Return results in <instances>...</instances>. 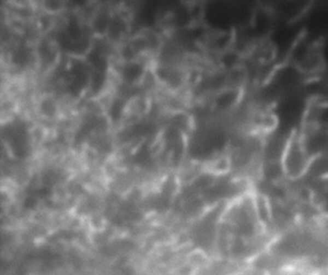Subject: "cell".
<instances>
[{
  "instance_id": "1",
  "label": "cell",
  "mask_w": 328,
  "mask_h": 275,
  "mask_svg": "<svg viewBox=\"0 0 328 275\" xmlns=\"http://www.w3.org/2000/svg\"><path fill=\"white\" fill-rule=\"evenodd\" d=\"M312 160L298 131L287 137L281 154L280 165L283 178L288 182L298 183L308 174Z\"/></svg>"
},
{
  "instance_id": "2",
  "label": "cell",
  "mask_w": 328,
  "mask_h": 275,
  "mask_svg": "<svg viewBox=\"0 0 328 275\" xmlns=\"http://www.w3.org/2000/svg\"><path fill=\"white\" fill-rule=\"evenodd\" d=\"M4 136L16 156L25 157L30 152V137L24 122L15 120L5 129Z\"/></svg>"
},
{
  "instance_id": "3",
  "label": "cell",
  "mask_w": 328,
  "mask_h": 275,
  "mask_svg": "<svg viewBox=\"0 0 328 275\" xmlns=\"http://www.w3.org/2000/svg\"><path fill=\"white\" fill-rule=\"evenodd\" d=\"M144 67L141 64L130 62L124 65L123 69V79L129 84H134L144 74Z\"/></svg>"
},
{
  "instance_id": "4",
  "label": "cell",
  "mask_w": 328,
  "mask_h": 275,
  "mask_svg": "<svg viewBox=\"0 0 328 275\" xmlns=\"http://www.w3.org/2000/svg\"><path fill=\"white\" fill-rule=\"evenodd\" d=\"M126 30V24L121 17L115 16L109 23L107 32L111 40H119Z\"/></svg>"
},
{
  "instance_id": "5",
  "label": "cell",
  "mask_w": 328,
  "mask_h": 275,
  "mask_svg": "<svg viewBox=\"0 0 328 275\" xmlns=\"http://www.w3.org/2000/svg\"><path fill=\"white\" fill-rule=\"evenodd\" d=\"M31 57L32 53L30 49L27 46L22 45L13 52L12 61L16 66L24 67L29 63Z\"/></svg>"
},
{
  "instance_id": "6",
  "label": "cell",
  "mask_w": 328,
  "mask_h": 275,
  "mask_svg": "<svg viewBox=\"0 0 328 275\" xmlns=\"http://www.w3.org/2000/svg\"><path fill=\"white\" fill-rule=\"evenodd\" d=\"M95 71L92 76V90L97 93L103 86L106 79V67H95Z\"/></svg>"
},
{
  "instance_id": "7",
  "label": "cell",
  "mask_w": 328,
  "mask_h": 275,
  "mask_svg": "<svg viewBox=\"0 0 328 275\" xmlns=\"http://www.w3.org/2000/svg\"><path fill=\"white\" fill-rule=\"evenodd\" d=\"M39 53H40L42 62L45 66L50 64L56 59V52L51 48V45L44 41L41 44L39 48Z\"/></svg>"
},
{
  "instance_id": "8",
  "label": "cell",
  "mask_w": 328,
  "mask_h": 275,
  "mask_svg": "<svg viewBox=\"0 0 328 275\" xmlns=\"http://www.w3.org/2000/svg\"><path fill=\"white\" fill-rule=\"evenodd\" d=\"M126 102L121 99H116L112 103L110 110H109V114L113 121H118L121 119L122 113Z\"/></svg>"
},
{
  "instance_id": "9",
  "label": "cell",
  "mask_w": 328,
  "mask_h": 275,
  "mask_svg": "<svg viewBox=\"0 0 328 275\" xmlns=\"http://www.w3.org/2000/svg\"><path fill=\"white\" fill-rule=\"evenodd\" d=\"M62 174L57 170L50 169L46 171L43 176V182L47 186H53L59 182Z\"/></svg>"
},
{
  "instance_id": "10",
  "label": "cell",
  "mask_w": 328,
  "mask_h": 275,
  "mask_svg": "<svg viewBox=\"0 0 328 275\" xmlns=\"http://www.w3.org/2000/svg\"><path fill=\"white\" fill-rule=\"evenodd\" d=\"M41 110L44 115L51 117L56 113V104L50 99H46L41 103Z\"/></svg>"
},
{
  "instance_id": "11",
  "label": "cell",
  "mask_w": 328,
  "mask_h": 275,
  "mask_svg": "<svg viewBox=\"0 0 328 275\" xmlns=\"http://www.w3.org/2000/svg\"><path fill=\"white\" fill-rule=\"evenodd\" d=\"M69 34L72 40H79L82 35V30L80 28L79 23L77 22V19L72 17L70 19L68 28Z\"/></svg>"
},
{
  "instance_id": "12",
  "label": "cell",
  "mask_w": 328,
  "mask_h": 275,
  "mask_svg": "<svg viewBox=\"0 0 328 275\" xmlns=\"http://www.w3.org/2000/svg\"><path fill=\"white\" fill-rule=\"evenodd\" d=\"M108 17L107 14L105 13H101L95 20V27L97 32L102 33L106 29H107L109 24Z\"/></svg>"
},
{
  "instance_id": "13",
  "label": "cell",
  "mask_w": 328,
  "mask_h": 275,
  "mask_svg": "<svg viewBox=\"0 0 328 275\" xmlns=\"http://www.w3.org/2000/svg\"><path fill=\"white\" fill-rule=\"evenodd\" d=\"M59 3V2L56 1L46 2V4H47V5H46V7L48 8L49 10H56L60 8L61 4H60Z\"/></svg>"
}]
</instances>
